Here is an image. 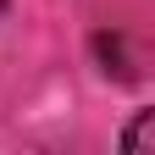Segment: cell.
Listing matches in <instances>:
<instances>
[{
    "mask_svg": "<svg viewBox=\"0 0 155 155\" xmlns=\"http://www.w3.org/2000/svg\"><path fill=\"white\" fill-rule=\"evenodd\" d=\"M150 127H155V111H139L133 127L122 133V150H127V155H144V150H150Z\"/></svg>",
    "mask_w": 155,
    "mask_h": 155,
    "instance_id": "obj_1",
    "label": "cell"
}]
</instances>
